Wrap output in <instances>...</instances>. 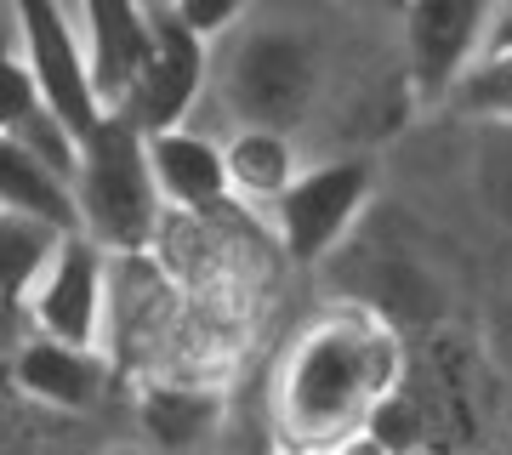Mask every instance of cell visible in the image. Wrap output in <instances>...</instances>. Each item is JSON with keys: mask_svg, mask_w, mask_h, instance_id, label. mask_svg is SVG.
Segmentation results:
<instances>
[{"mask_svg": "<svg viewBox=\"0 0 512 455\" xmlns=\"http://www.w3.org/2000/svg\"><path fill=\"white\" fill-rule=\"evenodd\" d=\"M74 211L80 228L103 251H148L160 234L165 200L148 171V131L126 109H103L97 126L80 137L74 165Z\"/></svg>", "mask_w": 512, "mask_h": 455, "instance_id": "7a4b0ae2", "label": "cell"}, {"mask_svg": "<svg viewBox=\"0 0 512 455\" xmlns=\"http://www.w3.org/2000/svg\"><path fill=\"white\" fill-rule=\"evenodd\" d=\"M205 69H211L205 35L188 29L171 6H160L154 12V29H148L143 63L131 74L126 97L109 103V109H126L143 131H171V126H183L188 109H194V97L205 91Z\"/></svg>", "mask_w": 512, "mask_h": 455, "instance_id": "52a82bcc", "label": "cell"}, {"mask_svg": "<svg viewBox=\"0 0 512 455\" xmlns=\"http://www.w3.org/2000/svg\"><path fill=\"white\" fill-rule=\"evenodd\" d=\"M23 302L35 313L40 336L97 347L103 342V325H109V251L86 228H69V234L57 239L52 262L40 268V279L29 285Z\"/></svg>", "mask_w": 512, "mask_h": 455, "instance_id": "277c9868", "label": "cell"}, {"mask_svg": "<svg viewBox=\"0 0 512 455\" xmlns=\"http://www.w3.org/2000/svg\"><path fill=\"white\" fill-rule=\"evenodd\" d=\"M319 91V57L302 29L262 23L234 40V52L222 63V97L239 114V126H279L291 131L308 114Z\"/></svg>", "mask_w": 512, "mask_h": 455, "instance_id": "3957f363", "label": "cell"}, {"mask_svg": "<svg viewBox=\"0 0 512 455\" xmlns=\"http://www.w3.org/2000/svg\"><path fill=\"white\" fill-rule=\"evenodd\" d=\"M12 376L29 399L52 404V410H86L103 393V359L97 347H74L57 342V336H35V342L18 353Z\"/></svg>", "mask_w": 512, "mask_h": 455, "instance_id": "8fae6325", "label": "cell"}, {"mask_svg": "<svg viewBox=\"0 0 512 455\" xmlns=\"http://www.w3.org/2000/svg\"><path fill=\"white\" fill-rule=\"evenodd\" d=\"M450 97H456V109L467 120H501V126H512V52H478L461 69V80L450 86Z\"/></svg>", "mask_w": 512, "mask_h": 455, "instance_id": "2e32d148", "label": "cell"}, {"mask_svg": "<svg viewBox=\"0 0 512 455\" xmlns=\"http://www.w3.org/2000/svg\"><path fill=\"white\" fill-rule=\"evenodd\" d=\"M507 182H512V171H507Z\"/></svg>", "mask_w": 512, "mask_h": 455, "instance_id": "d4e9b609", "label": "cell"}, {"mask_svg": "<svg viewBox=\"0 0 512 455\" xmlns=\"http://www.w3.org/2000/svg\"><path fill=\"white\" fill-rule=\"evenodd\" d=\"M6 18H12V0H0V23H6Z\"/></svg>", "mask_w": 512, "mask_h": 455, "instance_id": "7402d4cb", "label": "cell"}, {"mask_svg": "<svg viewBox=\"0 0 512 455\" xmlns=\"http://www.w3.org/2000/svg\"><path fill=\"white\" fill-rule=\"evenodd\" d=\"M416 438H421V416H416V404L404 399L399 387H387L382 399L370 404L365 427L353 433L348 450H410Z\"/></svg>", "mask_w": 512, "mask_h": 455, "instance_id": "d6986e66", "label": "cell"}, {"mask_svg": "<svg viewBox=\"0 0 512 455\" xmlns=\"http://www.w3.org/2000/svg\"><path fill=\"white\" fill-rule=\"evenodd\" d=\"M370 200V160H330L296 171L274 200V228L291 262H325Z\"/></svg>", "mask_w": 512, "mask_h": 455, "instance_id": "5b68a950", "label": "cell"}, {"mask_svg": "<svg viewBox=\"0 0 512 455\" xmlns=\"http://www.w3.org/2000/svg\"><path fill=\"white\" fill-rule=\"evenodd\" d=\"M490 0H404V40H410V80L416 91L450 97L461 69L484 52Z\"/></svg>", "mask_w": 512, "mask_h": 455, "instance_id": "ba28073f", "label": "cell"}, {"mask_svg": "<svg viewBox=\"0 0 512 455\" xmlns=\"http://www.w3.org/2000/svg\"><path fill=\"white\" fill-rule=\"evenodd\" d=\"M171 12H177L188 29H200V35L211 40V35H222V29L245 12V0H171Z\"/></svg>", "mask_w": 512, "mask_h": 455, "instance_id": "ffe728a7", "label": "cell"}, {"mask_svg": "<svg viewBox=\"0 0 512 455\" xmlns=\"http://www.w3.org/2000/svg\"><path fill=\"white\" fill-rule=\"evenodd\" d=\"M484 52H512V6L484 29Z\"/></svg>", "mask_w": 512, "mask_h": 455, "instance_id": "44dd1931", "label": "cell"}, {"mask_svg": "<svg viewBox=\"0 0 512 455\" xmlns=\"http://www.w3.org/2000/svg\"><path fill=\"white\" fill-rule=\"evenodd\" d=\"M69 228H57L46 217L29 211H0V302H23L29 285L40 279V268L52 262L57 239Z\"/></svg>", "mask_w": 512, "mask_h": 455, "instance_id": "9a60e30c", "label": "cell"}, {"mask_svg": "<svg viewBox=\"0 0 512 455\" xmlns=\"http://www.w3.org/2000/svg\"><path fill=\"white\" fill-rule=\"evenodd\" d=\"M382 6H404V0H382Z\"/></svg>", "mask_w": 512, "mask_h": 455, "instance_id": "cb8c5ba5", "label": "cell"}, {"mask_svg": "<svg viewBox=\"0 0 512 455\" xmlns=\"http://www.w3.org/2000/svg\"><path fill=\"white\" fill-rule=\"evenodd\" d=\"M143 6H148V12H160V6H171V0H143Z\"/></svg>", "mask_w": 512, "mask_h": 455, "instance_id": "603a6c76", "label": "cell"}, {"mask_svg": "<svg viewBox=\"0 0 512 455\" xmlns=\"http://www.w3.org/2000/svg\"><path fill=\"white\" fill-rule=\"evenodd\" d=\"M0 211H29L57 228H80L74 211V182L57 177L35 148H23L12 131H0Z\"/></svg>", "mask_w": 512, "mask_h": 455, "instance_id": "4fadbf2b", "label": "cell"}, {"mask_svg": "<svg viewBox=\"0 0 512 455\" xmlns=\"http://www.w3.org/2000/svg\"><path fill=\"white\" fill-rule=\"evenodd\" d=\"M12 23H18L23 57L35 69L40 97L63 114L74 137H86L103 114V97L92 86V63H86V40L74 35V18L63 0H12Z\"/></svg>", "mask_w": 512, "mask_h": 455, "instance_id": "8992f818", "label": "cell"}, {"mask_svg": "<svg viewBox=\"0 0 512 455\" xmlns=\"http://www.w3.org/2000/svg\"><path fill=\"white\" fill-rule=\"evenodd\" d=\"M148 171H154V188H160L165 211H188V217H211V211H228L234 188H228V165H222V148L211 137H194V131L171 126V131H148Z\"/></svg>", "mask_w": 512, "mask_h": 455, "instance_id": "9c48e42d", "label": "cell"}, {"mask_svg": "<svg viewBox=\"0 0 512 455\" xmlns=\"http://www.w3.org/2000/svg\"><path fill=\"white\" fill-rule=\"evenodd\" d=\"M40 103V86H35V69L23 57V40H18V23L6 18L0 23V131H12L23 114Z\"/></svg>", "mask_w": 512, "mask_h": 455, "instance_id": "ac0fdd59", "label": "cell"}, {"mask_svg": "<svg viewBox=\"0 0 512 455\" xmlns=\"http://www.w3.org/2000/svg\"><path fill=\"white\" fill-rule=\"evenodd\" d=\"M12 137H18L23 148H35V154L52 165L57 177H69V182H74V165H80V137L63 126V114H57L46 97H40L35 109L23 114L18 126H12Z\"/></svg>", "mask_w": 512, "mask_h": 455, "instance_id": "e0dca14e", "label": "cell"}, {"mask_svg": "<svg viewBox=\"0 0 512 455\" xmlns=\"http://www.w3.org/2000/svg\"><path fill=\"white\" fill-rule=\"evenodd\" d=\"M222 165H228V188L239 205H274L285 182L296 177L291 137L279 126H239V137L222 148Z\"/></svg>", "mask_w": 512, "mask_h": 455, "instance_id": "5bb4252c", "label": "cell"}, {"mask_svg": "<svg viewBox=\"0 0 512 455\" xmlns=\"http://www.w3.org/2000/svg\"><path fill=\"white\" fill-rule=\"evenodd\" d=\"M387 387H399L393 319L370 302H336L296 330L274 370L279 438L308 450H348Z\"/></svg>", "mask_w": 512, "mask_h": 455, "instance_id": "6da1fadb", "label": "cell"}, {"mask_svg": "<svg viewBox=\"0 0 512 455\" xmlns=\"http://www.w3.org/2000/svg\"><path fill=\"white\" fill-rule=\"evenodd\" d=\"M80 40H86V63H92V86L103 97V109L120 103L131 86V74L148 52V29H154V12L143 0H80Z\"/></svg>", "mask_w": 512, "mask_h": 455, "instance_id": "30bf717a", "label": "cell"}, {"mask_svg": "<svg viewBox=\"0 0 512 455\" xmlns=\"http://www.w3.org/2000/svg\"><path fill=\"white\" fill-rule=\"evenodd\" d=\"M137 421L165 450H200L222 421V393L211 382H188V376H154L137 393Z\"/></svg>", "mask_w": 512, "mask_h": 455, "instance_id": "7c38bea8", "label": "cell"}]
</instances>
